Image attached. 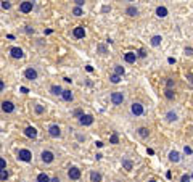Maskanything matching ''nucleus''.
Wrapping results in <instances>:
<instances>
[{
  "instance_id": "obj_1",
  "label": "nucleus",
  "mask_w": 193,
  "mask_h": 182,
  "mask_svg": "<svg viewBox=\"0 0 193 182\" xmlns=\"http://www.w3.org/2000/svg\"><path fill=\"white\" fill-rule=\"evenodd\" d=\"M18 158H19L21 161H26V163H29V161L32 160V153L28 150V148H21V150L18 151Z\"/></svg>"
},
{
  "instance_id": "obj_2",
  "label": "nucleus",
  "mask_w": 193,
  "mask_h": 182,
  "mask_svg": "<svg viewBox=\"0 0 193 182\" xmlns=\"http://www.w3.org/2000/svg\"><path fill=\"white\" fill-rule=\"evenodd\" d=\"M124 102V94L122 92H113L111 94V103L113 105H121Z\"/></svg>"
},
{
  "instance_id": "obj_3",
  "label": "nucleus",
  "mask_w": 193,
  "mask_h": 182,
  "mask_svg": "<svg viewBox=\"0 0 193 182\" xmlns=\"http://www.w3.org/2000/svg\"><path fill=\"white\" fill-rule=\"evenodd\" d=\"M131 111H132V115H135V116L143 115V105H142V103H138V102H134L131 105Z\"/></svg>"
},
{
  "instance_id": "obj_4",
  "label": "nucleus",
  "mask_w": 193,
  "mask_h": 182,
  "mask_svg": "<svg viewBox=\"0 0 193 182\" xmlns=\"http://www.w3.org/2000/svg\"><path fill=\"white\" fill-rule=\"evenodd\" d=\"M40 158H42L44 163H52V161L55 160V155H53V151H50V150H44L40 153Z\"/></svg>"
},
{
  "instance_id": "obj_5",
  "label": "nucleus",
  "mask_w": 193,
  "mask_h": 182,
  "mask_svg": "<svg viewBox=\"0 0 193 182\" xmlns=\"http://www.w3.org/2000/svg\"><path fill=\"white\" fill-rule=\"evenodd\" d=\"M68 177L72 179V181H77L81 177V169L76 168V166H72V168L68 169Z\"/></svg>"
},
{
  "instance_id": "obj_6",
  "label": "nucleus",
  "mask_w": 193,
  "mask_h": 182,
  "mask_svg": "<svg viewBox=\"0 0 193 182\" xmlns=\"http://www.w3.org/2000/svg\"><path fill=\"white\" fill-rule=\"evenodd\" d=\"M2 111L3 113H13L15 111L13 102H10V100H3V102H2Z\"/></svg>"
},
{
  "instance_id": "obj_7",
  "label": "nucleus",
  "mask_w": 193,
  "mask_h": 182,
  "mask_svg": "<svg viewBox=\"0 0 193 182\" xmlns=\"http://www.w3.org/2000/svg\"><path fill=\"white\" fill-rule=\"evenodd\" d=\"M24 77L28 81H35L37 79V71H35L34 68H28V69L24 71Z\"/></svg>"
},
{
  "instance_id": "obj_8",
  "label": "nucleus",
  "mask_w": 193,
  "mask_h": 182,
  "mask_svg": "<svg viewBox=\"0 0 193 182\" xmlns=\"http://www.w3.org/2000/svg\"><path fill=\"white\" fill-rule=\"evenodd\" d=\"M48 134L52 137H60L61 135V129H60L58 124H52V126L48 127Z\"/></svg>"
},
{
  "instance_id": "obj_9",
  "label": "nucleus",
  "mask_w": 193,
  "mask_h": 182,
  "mask_svg": "<svg viewBox=\"0 0 193 182\" xmlns=\"http://www.w3.org/2000/svg\"><path fill=\"white\" fill-rule=\"evenodd\" d=\"M72 35H74L76 39H84V35H85V28H84V26H77V28H74Z\"/></svg>"
},
{
  "instance_id": "obj_10",
  "label": "nucleus",
  "mask_w": 193,
  "mask_h": 182,
  "mask_svg": "<svg viewBox=\"0 0 193 182\" xmlns=\"http://www.w3.org/2000/svg\"><path fill=\"white\" fill-rule=\"evenodd\" d=\"M10 55L13 56V58H23L24 52L19 49V47H11V49H10Z\"/></svg>"
},
{
  "instance_id": "obj_11",
  "label": "nucleus",
  "mask_w": 193,
  "mask_h": 182,
  "mask_svg": "<svg viewBox=\"0 0 193 182\" xmlns=\"http://www.w3.org/2000/svg\"><path fill=\"white\" fill-rule=\"evenodd\" d=\"M32 7H34V3H32V2H23V3L19 5V10L23 11V13H31Z\"/></svg>"
},
{
  "instance_id": "obj_12",
  "label": "nucleus",
  "mask_w": 193,
  "mask_h": 182,
  "mask_svg": "<svg viewBox=\"0 0 193 182\" xmlns=\"http://www.w3.org/2000/svg\"><path fill=\"white\" fill-rule=\"evenodd\" d=\"M24 135L29 137V139H35V137H37V129L32 127V126L26 127V129H24Z\"/></svg>"
},
{
  "instance_id": "obj_13",
  "label": "nucleus",
  "mask_w": 193,
  "mask_h": 182,
  "mask_svg": "<svg viewBox=\"0 0 193 182\" xmlns=\"http://www.w3.org/2000/svg\"><path fill=\"white\" fill-rule=\"evenodd\" d=\"M79 123L82 124V126H90V124L93 123V116L92 115H84L82 118L79 119Z\"/></svg>"
},
{
  "instance_id": "obj_14",
  "label": "nucleus",
  "mask_w": 193,
  "mask_h": 182,
  "mask_svg": "<svg viewBox=\"0 0 193 182\" xmlns=\"http://www.w3.org/2000/svg\"><path fill=\"white\" fill-rule=\"evenodd\" d=\"M124 60L127 61V63H135V60H137V53L134 52H127L124 55Z\"/></svg>"
},
{
  "instance_id": "obj_15",
  "label": "nucleus",
  "mask_w": 193,
  "mask_h": 182,
  "mask_svg": "<svg viewBox=\"0 0 193 182\" xmlns=\"http://www.w3.org/2000/svg\"><path fill=\"white\" fill-rule=\"evenodd\" d=\"M126 15H127V16H137V15H138L137 7H134V5H129V7L126 8Z\"/></svg>"
},
{
  "instance_id": "obj_16",
  "label": "nucleus",
  "mask_w": 193,
  "mask_h": 182,
  "mask_svg": "<svg viewBox=\"0 0 193 182\" xmlns=\"http://www.w3.org/2000/svg\"><path fill=\"white\" fill-rule=\"evenodd\" d=\"M169 160L172 161V163H179V161H180V155H179V151L172 150L171 153H169Z\"/></svg>"
},
{
  "instance_id": "obj_17",
  "label": "nucleus",
  "mask_w": 193,
  "mask_h": 182,
  "mask_svg": "<svg viewBox=\"0 0 193 182\" xmlns=\"http://www.w3.org/2000/svg\"><path fill=\"white\" fill-rule=\"evenodd\" d=\"M63 100L65 102H72V98H74V95H72V92L71 90H63Z\"/></svg>"
},
{
  "instance_id": "obj_18",
  "label": "nucleus",
  "mask_w": 193,
  "mask_h": 182,
  "mask_svg": "<svg viewBox=\"0 0 193 182\" xmlns=\"http://www.w3.org/2000/svg\"><path fill=\"white\" fill-rule=\"evenodd\" d=\"M101 179H103V177H101L100 172H95V171L90 172V181H92V182H101Z\"/></svg>"
},
{
  "instance_id": "obj_19",
  "label": "nucleus",
  "mask_w": 193,
  "mask_h": 182,
  "mask_svg": "<svg viewBox=\"0 0 193 182\" xmlns=\"http://www.w3.org/2000/svg\"><path fill=\"white\" fill-rule=\"evenodd\" d=\"M156 15H158L159 18H166L167 16V8L166 7H158L156 8Z\"/></svg>"
},
{
  "instance_id": "obj_20",
  "label": "nucleus",
  "mask_w": 193,
  "mask_h": 182,
  "mask_svg": "<svg viewBox=\"0 0 193 182\" xmlns=\"http://www.w3.org/2000/svg\"><path fill=\"white\" fill-rule=\"evenodd\" d=\"M122 168H124L126 171H132V168H134V163H132L131 160H122Z\"/></svg>"
},
{
  "instance_id": "obj_21",
  "label": "nucleus",
  "mask_w": 193,
  "mask_h": 182,
  "mask_svg": "<svg viewBox=\"0 0 193 182\" xmlns=\"http://www.w3.org/2000/svg\"><path fill=\"white\" fill-rule=\"evenodd\" d=\"M37 182H52V179L48 177V174H45V172H40V174L37 176Z\"/></svg>"
},
{
  "instance_id": "obj_22",
  "label": "nucleus",
  "mask_w": 193,
  "mask_h": 182,
  "mask_svg": "<svg viewBox=\"0 0 193 182\" xmlns=\"http://www.w3.org/2000/svg\"><path fill=\"white\" fill-rule=\"evenodd\" d=\"M166 119H167L169 123H172V121H177V113H174V111H167V113H166Z\"/></svg>"
},
{
  "instance_id": "obj_23",
  "label": "nucleus",
  "mask_w": 193,
  "mask_h": 182,
  "mask_svg": "<svg viewBox=\"0 0 193 182\" xmlns=\"http://www.w3.org/2000/svg\"><path fill=\"white\" fill-rule=\"evenodd\" d=\"M50 92H52L53 95H63V89L60 87V85H52V87H50Z\"/></svg>"
},
{
  "instance_id": "obj_24",
  "label": "nucleus",
  "mask_w": 193,
  "mask_h": 182,
  "mask_svg": "<svg viewBox=\"0 0 193 182\" xmlns=\"http://www.w3.org/2000/svg\"><path fill=\"white\" fill-rule=\"evenodd\" d=\"M124 73H126V69L122 66H121V65H116V66H114V74H117V76H124Z\"/></svg>"
},
{
  "instance_id": "obj_25",
  "label": "nucleus",
  "mask_w": 193,
  "mask_h": 182,
  "mask_svg": "<svg viewBox=\"0 0 193 182\" xmlns=\"http://www.w3.org/2000/svg\"><path fill=\"white\" fill-rule=\"evenodd\" d=\"M138 135L140 137H148L150 135V129L148 127H138Z\"/></svg>"
},
{
  "instance_id": "obj_26",
  "label": "nucleus",
  "mask_w": 193,
  "mask_h": 182,
  "mask_svg": "<svg viewBox=\"0 0 193 182\" xmlns=\"http://www.w3.org/2000/svg\"><path fill=\"white\" fill-rule=\"evenodd\" d=\"M161 40H162L161 35H153V37H151V45L153 47H158L159 44H161Z\"/></svg>"
},
{
  "instance_id": "obj_27",
  "label": "nucleus",
  "mask_w": 193,
  "mask_h": 182,
  "mask_svg": "<svg viewBox=\"0 0 193 182\" xmlns=\"http://www.w3.org/2000/svg\"><path fill=\"white\" fill-rule=\"evenodd\" d=\"M72 116H74V118H82V116H84V111H82V110H81V108H76V110H74V111H72Z\"/></svg>"
},
{
  "instance_id": "obj_28",
  "label": "nucleus",
  "mask_w": 193,
  "mask_h": 182,
  "mask_svg": "<svg viewBox=\"0 0 193 182\" xmlns=\"http://www.w3.org/2000/svg\"><path fill=\"white\" fill-rule=\"evenodd\" d=\"M110 142H111V144H114V145H116V144H119V137H117V134H116V132H113V134H111Z\"/></svg>"
},
{
  "instance_id": "obj_29",
  "label": "nucleus",
  "mask_w": 193,
  "mask_h": 182,
  "mask_svg": "<svg viewBox=\"0 0 193 182\" xmlns=\"http://www.w3.org/2000/svg\"><path fill=\"white\" fill-rule=\"evenodd\" d=\"M96 50H98V52L101 53V55H106L108 53V50H106V47L103 45V44H98V45H96Z\"/></svg>"
},
{
  "instance_id": "obj_30",
  "label": "nucleus",
  "mask_w": 193,
  "mask_h": 182,
  "mask_svg": "<svg viewBox=\"0 0 193 182\" xmlns=\"http://www.w3.org/2000/svg\"><path fill=\"white\" fill-rule=\"evenodd\" d=\"M164 95H166V98L172 100V98H174V95H176V94H174V90H171V89H166V90H164Z\"/></svg>"
},
{
  "instance_id": "obj_31",
  "label": "nucleus",
  "mask_w": 193,
  "mask_h": 182,
  "mask_svg": "<svg viewBox=\"0 0 193 182\" xmlns=\"http://www.w3.org/2000/svg\"><path fill=\"white\" fill-rule=\"evenodd\" d=\"M110 81L113 82V84H117V82H121V76H117V74H111Z\"/></svg>"
},
{
  "instance_id": "obj_32",
  "label": "nucleus",
  "mask_w": 193,
  "mask_h": 182,
  "mask_svg": "<svg viewBox=\"0 0 193 182\" xmlns=\"http://www.w3.org/2000/svg\"><path fill=\"white\" fill-rule=\"evenodd\" d=\"M34 110H35V113H37V115H42V113L45 111V108H44L42 105H35V106H34Z\"/></svg>"
},
{
  "instance_id": "obj_33",
  "label": "nucleus",
  "mask_w": 193,
  "mask_h": 182,
  "mask_svg": "<svg viewBox=\"0 0 193 182\" xmlns=\"http://www.w3.org/2000/svg\"><path fill=\"white\" fill-rule=\"evenodd\" d=\"M0 179H2L3 182L8 179V172H7V169H3V171H0Z\"/></svg>"
},
{
  "instance_id": "obj_34",
  "label": "nucleus",
  "mask_w": 193,
  "mask_h": 182,
  "mask_svg": "<svg viewBox=\"0 0 193 182\" xmlns=\"http://www.w3.org/2000/svg\"><path fill=\"white\" fill-rule=\"evenodd\" d=\"M72 13L76 15V16H81V15H82V8H81V7H74V10H72Z\"/></svg>"
},
{
  "instance_id": "obj_35",
  "label": "nucleus",
  "mask_w": 193,
  "mask_h": 182,
  "mask_svg": "<svg viewBox=\"0 0 193 182\" xmlns=\"http://www.w3.org/2000/svg\"><path fill=\"white\" fill-rule=\"evenodd\" d=\"M190 181H192V176H188V174H183L180 177V182H190Z\"/></svg>"
},
{
  "instance_id": "obj_36",
  "label": "nucleus",
  "mask_w": 193,
  "mask_h": 182,
  "mask_svg": "<svg viewBox=\"0 0 193 182\" xmlns=\"http://www.w3.org/2000/svg\"><path fill=\"white\" fill-rule=\"evenodd\" d=\"M0 169H2V171L7 169V161H5L3 158H0Z\"/></svg>"
},
{
  "instance_id": "obj_37",
  "label": "nucleus",
  "mask_w": 193,
  "mask_h": 182,
  "mask_svg": "<svg viewBox=\"0 0 193 182\" xmlns=\"http://www.w3.org/2000/svg\"><path fill=\"white\" fill-rule=\"evenodd\" d=\"M137 56H140V58H145V56H146V52H145L143 49H140V50L137 52Z\"/></svg>"
},
{
  "instance_id": "obj_38",
  "label": "nucleus",
  "mask_w": 193,
  "mask_h": 182,
  "mask_svg": "<svg viewBox=\"0 0 193 182\" xmlns=\"http://www.w3.org/2000/svg\"><path fill=\"white\" fill-rule=\"evenodd\" d=\"M2 8H3V10H8V8H11V3L10 2H2Z\"/></svg>"
},
{
  "instance_id": "obj_39",
  "label": "nucleus",
  "mask_w": 193,
  "mask_h": 182,
  "mask_svg": "<svg viewBox=\"0 0 193 182\" xmlns=\"http://www.w3.org/2000/svg\"><path fill=\"white\" fill-rule=\"evenodd\" d=\"M185 53L187 55H193V49L192 47H185Z\"/></svg>"
},
{
  "instance_id": "obj_40",
  "label": "nucleus",
  "mask_w": 193,
  "mask_h": 182,
  "mask_svg": "<svg viewBox=\"0 0 193 182\" xmlns=\"http://www.w3.org/2000/svg\"><path fill=\"white\" fill-rule=\"evenodd\" d=\"M166 84H167V89H171L174 85V81L172 79H167V81H166Z\"/></svg>"
},
{
  "instance_id": "obj_41",
  "label": "nucleus",
  "mask_w": 193,
  "mask_h": 182,
  "mask_svg": "<svg viewBox=\"0 0 193 182\" xmlns=\"http://www.w3.org/2000/svg\"><path fill=\"white\" fill-rule=\"evenodd\" d=\"M183 151H185L187 155H192V153H193V151H192V148H190V147H187V145H185V148H183Z\"/></svg>"
},
{
  "instance_id": "obj_42",
  "label": "nucleus",
  "mask_w": 193,
  "mask_h": 182,
  "mask_svg": "<svg viewBox=\"0 0 193 182\" xmlns=\"http://www.w3.org/2000/svg\"><path fill=\"white\" fill-rule=\"evenodd\" d=\"M82 5H84V0H76V7H81V8H82Z\"/></svg>"
},
{
  "instance_id": "obj_43",
  "label": "nucleus",
  "mask_w": 193,
  "mask_h": 182,
  "mask_svg": "<svg viewBox=\"0 0 193 182\" xmlns=\"http://www.w3.org/2000/svg\"><path fill=\"white\" fill-rule=\"evenodd\" d=\"M26 32H28V34H31V32H34V28H31V26H26Z\"/></svg>"
},
{
  "instance_id": "obj_44",
  "label": "nucleus",
  "mask_w": 193,
  "mask_h": 182,
  "mask_svg": "<svg viewBox=\"0 0 193 182\" xmlns=\"http://www.w3.org/2000/svg\"><path fill=\"white\" fill-rule=\"evenodd\" d=\"M95 145H96L98 148H101V147H103V142H100V140H96V142H95Z\"/></svg>"
},
{
  "instance_id": "obj_45",
  "label": "nucleus",
  "mask_w": 193,
  "mask_h": 182,
  "mask_svg": "<svg viewBox=\"0 0 193 182\" xmlns=\"http://www.w3.org/2000/svg\"><path fill=\"white\" fill-rule=\"evenodd\" d=\"M21 92H23V94H28L29 89H28V87H21Z\"/></svg>"
},
{
  "instance_id": "obj_46",
  "label": "nucleus",
  "mask_w": 193,
  "mask_h": 182,
  "mask_svg": "<svg viewBox=\"0 0 193 182\" xmlns=\"http://www.w3.org/2000/svg\"><path fill=\"white\" fill-rule=\"evenodd\" d=\"M0 90H2V92L5 90V84H3V81H2V82H0Z\"/></svg>"
},
{
  "instance_id": "obj_47",
  "label": "nucleus",
  "mask_w": 193,
  "mask_h": 182,
  "mask_svg": "<svg viewBox=\"0 0 193 182\" xmlns=\"http://www.w3.org/2000/svg\"><path fill=\"white\" fill-rule=\"evenodd\" d=\"M101 10H103V11H110V10H111V7H108V5H105V7L101 8Z\"/></svg>"
},
{
  "instance_id": "obj_48",
  "label": "nucleus",
  "mask_w": 193,
  "mask_h": 182,
  "mask_svg": "<svg viewBox=\"0 0 193 182\" xmlns=\"http://www.w3.org/2000/svg\"><path fill=\"white\" fill-rule=\"evenodd\" d=\"M167 61H169V63H171V65H172V63H176V58H172V56H171V58H169Z\"/></svg>"
},
{
  "instance_id": "obj_49",
  "label": "nucleus",
  "mask_w": 193,
  "mask_h": 182,
  "mask_svg": "<svg viewBox=\"0 0 193 182\" xmlns=\"http://www.w3.org/2000/svg\"><path fill=\"white\" fill-rule=\"evenodd\" d=\"M52 182H61V181H60L58 177H53V179H52Z\"/></svg>"
},
{
  "instance_id": "obj_50",
  "label": "nucleus",
  "mask_w": 193,
  "mask_h": 182,
  "mask_svg": "<svg viewBox=\"0 0 193 182\" xmlns=\"http://www.w3.org/2000/svg\"><path fill=\"white\" fill-rule=\"evenodd\" d=\"M148 182H156V181H148Z\"/></svg>"
},
{
  "instance_id": "obj_51",
  "label": "nucleus",
  "mask_w": 193,
  "mask_h": 182,
  "mask_svg": "<svg viewBox=\"0 0 193 182\" xmlns=\"http://www.w3.org/2000/svg\"><path fill=\"white\" fill-rule=\"evenodd\" d=\"M192 179H193V172H192Z\"/></svg>"
}]
</instances>
